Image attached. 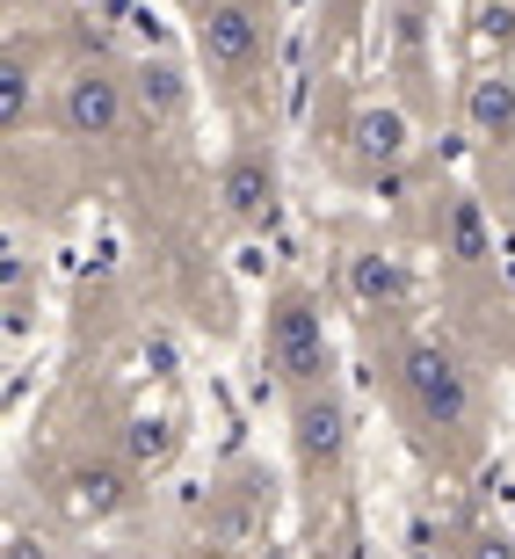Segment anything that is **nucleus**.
<instances>
[{"label":"nucleus","mask_w":515,"mask_h":559,"mask_svg":"<svg viewBox=\"0 0 515 559\" xmlns=\"http://www.w3.org/2000/svg\"><path fill=\"white\" fill-rule=\"evenodd\" d=\"M399 393L429 429H465L472 421V371L443 342H407L399 349Z\"/></svg>","instance_id":"obj_2"},{"label":"nucleus","mask_w":515,"mask_h":559,"mask_svg":"<svg viewBox=\"0 0 515 559\" xmlns=\"http://www.w3.org/2000/svg\"><path fill=\"white\" fill-rule=\"evenodd\" d=\"M342 8H349V0H342Z\"/></svg>","instance_id":"obj_18"},{"label":"nucleus","mask_w":515,"mask_h":559,"mask_svg":"<svg viewBox=\"0 0 515 559\" xmlns=\"http://www.w3.org/2000/svg\"><path fill=\"white\" fill-rule=\"evenodd\" d=\"M349 153L363 167H378V175H392V167H407L414 153V124H407V109H392V103H363L349 117Z\"/></svg>","instance_id":"obj_7"},{"label":"nucleus","mask_w":515,"mask_h":559,"mask_svg":"<svg viewBox=\"0 0 515 559\" xmlns=\"http://www.w3.org/2000/svg\"><path fill=\"white\" fill-rule=\"evenodd\" d=\"M479 37L487 44H515V8H494V0H487V8H479Z\"/></svg>","instance_id":"obj_16"},{"label":"nucleus","mask_w":515,"mask_h":559,"mask_svg":"<svg viewBox=\"0 0 515 559\" xmlns=\"http://www.w3.org/2000/svg\"><path fill=\"white\" fill-rule=\"evenodd\" d=\"M167 457H175V421L131 415V429H124V465H131V473H153V465H167Z\"/></svg>","instance_id":"obj_14"},{"label":"nucleus","mask_w":515,"mask_h":559,"mask_svg":"<svg viewBox=\"0 0 515 559\" xmlns=\"http://www.w3.org/2000/svg\"><path fill=\"white\" fill-rule=\"evenodd\" d=\"M139 103H145V117H160V124H175L189 109V81H182V66H167V59H145L139 73Z\"/></svg>","instance_id":"obj_12"},{"label":"nucleus","mask_w":515,"mask_h":559,"mask_svg":"<svg viewBox=\"0 0 515 559\" xmlns=\"http://www.w3.org/2000/svg\"><path fill=\"white\" fill-rule=\"evenodd\" d=\"M290 451L306 473H334L349 457V400L342 385H312V393L290 400Z\"/></svg>","instance_id":"obj_4"},{"label":"nucleus","mask_w":515,"mask_h":559,"mask_svg":"<svg viewBox=\"0 0 515 559\" xmlns=\"http://www.w3.org/2000/svg\"><path fill=\"white\" fill-rule=\"evenodd\" d=\"M196 51L211 73L240 81L268 59V15L254 0H196Z\"/></svg>","instance_id":"obj_3"},{"label":"nucleus","mask_w":515,"mask_h":559,"mask_svg":"<svg viewBox=\"0 0 515 559\" xmlns=\"http://www.w3.org/2000/svg\"><path fill=\"white\" fill-rule=\"evenodd\" d=\"M0 559H51V545H44L37 531H8V545H0Z\"/></svg>","instance_id":"obj_17"},{"label":"nucleus","mask_w":515,"mask_h":559,"mask_svg":"<svg viewBox=\"0 0 515 559\" xmlns=\"http://www.w3.org/2000/svg\"><path fill=\"white\" fill-rule=\"evenodd\" d=\"M276 197H284V182H276V160H268L262 145L226 153V167H218V204H226L232 226H268L276 218Z\"/></svg>","instance_id":"obj_6"},{"label":"nucleus","mask_w":515,"mask_h":559,"mask_svg":"<svg viewBox=\"0 0 515 559\" xmlns=\"http://www.w3.org/2000/svg\"><path fill=\"white\" fill-rule=\"evenodd\" d=\"M131 465H117V457H81L73 473H65V501H73V516L87 523H109L117 509H131Z\"/></svg>","instance_id":"obj_8"},{"label":"nucleus","mask_w":515,"mask_h":559,"mask_svg":"<svg viewBox=\"0 0 515 559\" xmlns=\"http://www.w3.org/2000/svg\"><path fill=\"white\" fill-rule=\"evenodd\" d=\"M443 254H451L457 270H479L494 254V226H487V204L479 197H451L443 204Z\"/></svg>","instance_id":"obj_10"},{"label":"nucleus","mask_w":515,"mask_h":559,"mask_svg":"<svg viewBox=\"0 0 515 559\" xmlns=\"http://www.w3.org/2000/svg\"><path fill=\"white\" fill-rule=\"evenodd\" d=\"M465 117H472L479 139H508V131H515V81L501 73V66L465 87Z\"/></svg>","instance_id":"obj_11"},{"label":"nucleus","mask_w":515,"mask_h":559,"mask_svg":"<svg viewBox=\"0 0 515 559\" xmlns=\"http://www.w3.org/2000/svg\"><path fill=\"white\" fill-rule=\"evenodd\" d=\"M262 356H268V371H276V385H284L290 400L312 393V385H334L327 320H320V306H312V290H298V284L268 290V312H262Z\"/></svg>","instance_id":"obj_1"},{"label":"nucleus","mask_w":515,"mask_h":559,"mask_svg":"<svg viewBox=\"0 0 515 559\" xmlns=\"http://www.w3.org/2000/svg\"><path fill=\"white\" fill-rule=\"evenodd\" d=\"M349 298L356 306H371V312H392V306H407V262L399 254H349Z\"/></svg>","instance_id":"obj_9"},{"label":"nucleus","mask_w":515,"mask_h":559,"mask_svg":"<svg viewBox=\"0 0 515 559\" xmlns=\"http://www.w3.org/2000/svg\"><path fill=\"white\" fill-rule=\"evenodd\" d=\"M465 559H515V538L508 531H472V538H465Z\"/></svg>","instance_id":"obj_15"},{"label":"nucleus","mask_w":515,"mask_h":559,"mask_svg":"<svg viewBox=\"0 0 515 559\" xmlns=\"http://www.w3.org/2000/svg\"><path fill=\"white\" fill-rule=\"evenodd\" d=\"M29 95H37V66H29V51H8L0 59V131L29 124Z\"/></svg>","instance_id":"obj_13"},{"label":"nucleus","mask_w":515,"mask_h":559,"mask_svg":"<svg viewBox=\"0 0 515 559\" xmlns=\"http://www.w3.org/2000/svg\"><path fill=\"white\" fill-rule=\"evenodd\" d=\"M124 109H131L124 81H117L109 66H81L59 95V124L73 131V139H117V131H124Z\"/></svg>","instance_id":"obj_5"}]
</instances>
